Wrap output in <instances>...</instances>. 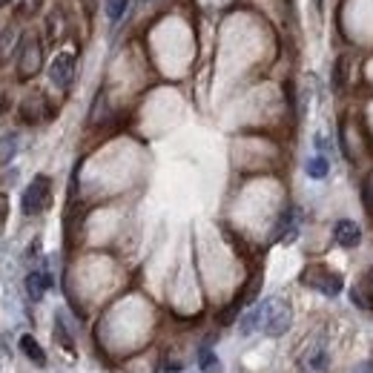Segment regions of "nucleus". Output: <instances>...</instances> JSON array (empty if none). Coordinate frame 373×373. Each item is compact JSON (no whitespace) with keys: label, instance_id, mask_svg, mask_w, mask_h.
<instances>
[{"label":"nucleus","instance_id":"f257e3e1","mask_svg":"<svg viewBox=\"0 0 373 373\" xmlns=\"http://www.w3.org/2000/svg\"><path fill=\"white\" fill-rule=\"evenodd\" d=\"M293 325V310L284 299L273 296V299H264L259 307H253L247 316L242 319L239 330L244 333H253V330H262L264 336H284Z\"/></svg>","mask_w":373,"mask_h":373},{"label":"nucleus","instance_id":"f03ea898","mask_svg":"<svg viewBox=\"0 0 373 373\" xmlns=\"http://www.w3.org/2000/svg\"><path fill=\"white\" fill-rule=\"evenodd\" d=\"M302 282H304L307 287H313L316 293H322V296H327V299H336L339 293L345 290L342 273L330 270V267H325V264H310V267L302 273Z\"/></svg>","mask_w":373,"mask_h":373},{"label":"nucleus","instance_id":"7ed1b4c3","mask_svg":"<svg viewBox=\"0 0 373 373\" xmlns=\"http://www.w3.org/2000/svg\"><path fill=\"white\" fill-rule=\"evenodd\" d=\"M49 199H52V181L46 179V175H35L32 184L24 192V212L26 215L44 212L49 207Z\"/></svg>","mask_w":373,"mask_h":373},{"label":"nucleus","instance_id":"20e7f679","mask_svg":"<svg viewBox=\"0 0 373 373\" xmlns=\"http://www.w3.org/2000/svg\"><path fill=\"white\" fill-rule=\"evenodd\" d=\"M49 78H52V84L57 89H69L72 78H75V57L69 52H61L49 66Z\"/></svg>","mask_w":373,"mask_h":373},{"label":"nucleus","instance_id":"39448f33","mask_svg":"<svg viewBox=\"0 0 373 373\" xmlns=\"http://www.w3.org/2000/svg\"><path fill=\"white\" fill-rule=\"evenodd\" d=\"M37 69H41V44L35 37H26L24 52H21V64H17V72L21 78H32Z\"/></svg>","mask_w":373,"mask_h":373},{"label":"nucleus","instance_id":"423d86ee","mask_svg":"<svg viewBox=\"0 0 373 373\" xmlns=\"http://www.w3.org/2000/svg\"><path fill=\"white\" fill-rule=\"evenodd\" d=\"M333 239H336V244H339V247L350 250V247H356V244L362 242V230H359V224H356V221L342 219V221L333 224Z\"/></svg>","mask_w":373,"mask_h":373},{"label":"nucleus","instance_id":"0eeeda50","mask_svg":"<svg viewBox=\"0 0 373 373\" xmlns=\"http://www.w3.org/2000/svg\"><path fill=\"white\" fill-rule=\"evenodd\" d=\"M350 299L362 310H373V270H367L365 276L356 282V287L350 290Z\"/></svg>","mask_w":373,"mask_h":373},{"label":"nucleus","instance_id":"6e6552de","mask_svg":"<svg viewBox=\"0 0 373 373\" xmlns=\"http://www.w3.org/2000/svg\"><path fill=\"white\" fill-rule=\"evenodd\" d=\"M299 233V210L296 207H287L279 219V227H276V239L282 242H293Z\"/></svg>","mask_w":373,"mask_h":373},{"label":"nucleus","instance_id":"1a4fd4ad","mask_svg":"<svg viewBox=\"0 0 373 373\" xmlns=\"http://www.w3.org/2000/svg\"><path fill=\"white\" fill-rule=\"evenodd\" d=\"M52 287V279L46 276V273H41V270H32L29 276H26V293L35 299V302H41L44 299V293Z\"/></svg>","mask_w":373,"mask_h":373},{"label":"nucleus","instance_id":"9d476101","mask_svg":"<svg viewBox=\"0 0 373 373\" xmlns=\"http://www.w3.org/2000/svg\"><path fill=\"white\" fill-rule=\"evenodd\" d=\"M21 350H24V356L32 359L37 367H44V365H46V353H44V347L37 345V339L29 336V333H26V336H21Z\"/></svg>","mask_w":373,"mask_h":373},{"label":"nucleus","instance_id":"9b49d317","mask_svg":"<svg viewBox=\"0 0 373 373\" xmlns=\"http://www.w3.org/2000/svg\"><path fill=\"white\" fill-rule=\"evenodd\" d=\"M304 172L310 175V179L322 181V179H327V172H330V161L325 158V155H310L307 164H304Z\"/></svg>","mask_w":373,"mask_h":373},{"label":"nucleus","instance_id":"f8f14e48","mask_svg":"<svg viewBox=\"0 0 373 373\" xmlns=\"http://www.w3.org/2000/svg\"><path fill=\"white\" fill-rule=\"evenodd\" d=\"M199 367H201V373H224L219 356H215L210 347H201V350H199Z\"/></svg>","mask_w":373,"mask_h":373},{"label":"nucleus","instance_id":"ddd939ff","mask_svg":"<svg viewBox=\"0 0 373 373\" xmlns=\"http://www.w3.org/2000/svg\"><path fill=\"white\" fill-rule=\"evenodd\" d=\"M347 69H350V57H347V55H339L336 64H333V87H336V89H345V84H347Z\"/></svg>","mask_w":373,"mask_h":373},{"label":"nucleus","instance_id":"4468645a","mask_svg":"<svg viewBox=\"0 0 373 373\" xmlns=\"http://www.w3.org/2000/svg\"><path fill=\"white\" fill-rule=\"evenodd\" d=\"M55 339H57V345H61V347L72 350V333L66 330V325H64V316H61V313H57V316H55Z\"/></svg>","mask_w":373,"mask_h":373},{"label":"nucleus","instance_id":"2eb2a0df","mask_svg":"<svg viewBox=\"0 0 373 373\" xmlns=\"http://www.w3.org/2000/svg\"><path fill=\"white\" fill-rule=\"evenodd\" d=\"M307 367H310V370H316V373L327 370V353H325V350L310 353V356H307Z\"/></svg>","mask_w":373,"mask_h":373},{"label":"nucleus","instance_id":"dca6fc26","mask_svg":"<svg viewBox=\"0 0 373 373\" xmlns=\"http://www.w3.org/2000/svg\"><path fill=\"white\" fill-rule=\"evenodd\" d=\"M127 6H129V0H107V15H109V21H118V17L124 15Z\"/></svg>","mask_w":373,"mask_h":373},{"label":"nucleus","instance_id":"f3484780","mask_svg":"<svg viewBox=\"0 0 373 373\" xmlns=\"http://www.w3.org/2000/svg\"><path fill=\"white\" fill-rule=\"evenodd\" d=\"M6 215H9V199H6L3 192H0V221H3Z\"/></svg>","mask_w":373,"mask_h":373},{"label":"nucleus","instance_id":"a211bd4d","mask_svg":"<svg viewBox=\"0 0 373 373\" xmlns=\"http://www.w3.org/2000/svg\"><path fill=\"white\" fill-rule=\"evenodd\" d=\"M353 373H373V362H362Z\"/></svg>","mask_w":373,"mask_h":373},{"label":"nucleus","instance_id":"6ab92c4d","mask_svg":"<svg viewBox=\"0 0 373 373\" xmlns=\"http://www.w3.org/2000/svg\"><path fill=\"white\" fill-rule=\"evenodd\" d=\"M322 3H325V0H313V6H316L319 12H322Z\"/></svg>","mask_w":373,"mask_h":373},{"label":"nucleus","instance_id":"aec40b11","mask_svg":"<svg viewBox=\"0 0 373 373\" xmlns=\"http://www.w3.org/2000/svg\"><path fill=\"white\" fill-rule=\"evenodd\" d=\"M12 3V0H0V6H9Z\"/></svg>","mask_w":373,"mask_h":373},{"label":"nucleus","instance_id":"412c9836","mask_svg":"<svg viewBox=\"0 0 373 373\" xmlns=\"http://www.w3.org/2000/svg\"><path fill=\"white\" fill-rule=\"evenodd\" d=\"M144 3H152V0H144Z\"/></svg>","mask_w":373,"mask_h":373}]
</instances>
